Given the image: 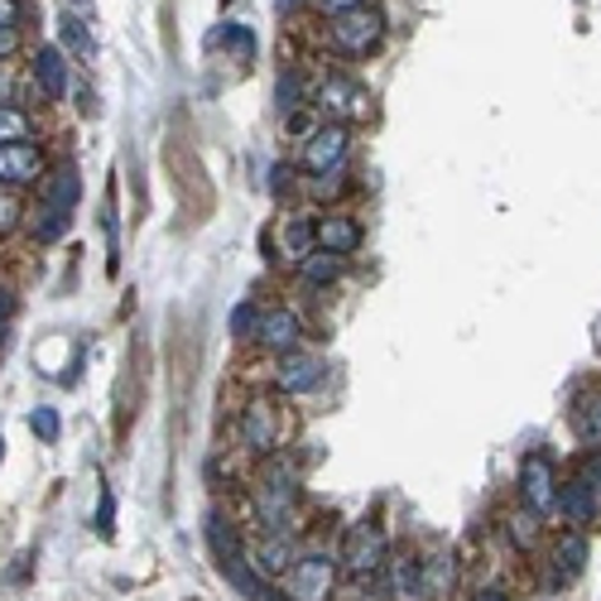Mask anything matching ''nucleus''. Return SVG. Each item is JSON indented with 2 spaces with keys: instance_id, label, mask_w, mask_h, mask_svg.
<instances>
[{
  "instance_id": "nucleus-1",
  "label": "nucleus",
  "mask_w": 601,
  "mask_h": 601,
  "mask_svg": "<svg viewBox=\"0 0 601 601\" xmlns=\"http://www.w3.org/2000/svg\"><path fill=\"white\" fill-rule=\"evenodd\" d=\"M251 510L266 534H294V510H299V472L294 462H266L256 491H251Z\"/></svg>"
},
{
  "instance_id": "nucleus-2",
  "label": "nucleus",
  "mask_w": 601,
  "mask_h": 601,
  "mask_svg": "<svg viewBox=\"0 0 601 601\" xmlns=\"http://www.w3.org/2000/svg\"><path fill=\"white\" fill-rule=\"evenodd\" d=\"M559 487H563V477H559V462H553L549 452H530V458L520 462L515 495L534 520H549L553 510H559Z\"/></svg>"
},
{
  "instance_id": "nucleus-3",
  "label": "nucleus",
  "mask_w": 601,
  "mask_h": 601,
  "mask_svg": "<svg viewBox=\"0 0 601 601\" xmlns=\"http://www.w3.org/2000/svg\"><path fill=\"white\" fill-rule=\"evenodd\" d=\"M385 559H390V544H385V530L380 524H351L347 539H342V553H337V563H342V573L347 578H375V573H385Z\"/></svg>"
},
{
  "instance_id": "nucleus-4",
  "label": "nucleus",
  "mask_w": 601,
  "mask_h": 601,
  "mask_svg": "<svg viewBox=\"0 0 601 601\" xmlns=\"http://www.w3.org/2000/svg\"><path fill=\"white\" fill-rule=\"evenodd\" d=\"M380 39H385V14H380L375 6H357V10H347L332 20V49L342 58L375 53Z\"/></svg>"
},
{
  "instance_id": "nucleus-5",
  "label": "nucleus",
  "mask_w": 601,
  "mask_h": 601,
  "mask_svg": "<svg viewBox=\"0 0 601 601\" xmlns=\"http://www.w3.org/2000/svg\"><path fill=\"white\" fill-rule=\"evenodd\" d=\"M313 107L328 116L332 126H351V121H365V116H371V92H365L357 78H347V72H332V78H322Z\"/></svg>"
},
{
  "instance_id": "nucleus-6",
  "label": "nucleus",
  "mask_w": 601,
  "mask_h": 601,
  "mask_svg": "<svg viewBox=\"0 0 601 601\" xmlns=\"http://www.w3.org/2000/svg\"><path fill=\"white\" fill-rule=\"evenodd\" d=\"M337 573H342V563H337L332 553L303 549L299 563L289 568V578H284V582H289V597H294V601H332Z\"/></svg>"
},
{
  "instance_id": "nucleus-7",
  "label": "nucleus",
  "mask_w": 601,
  "mask_h": 601,
  "mask_svg": "<svg viewBox=\"0 0 601 601\" xmlns=\"http://www.w3.org/2000/svg\"><path fill=\"white\" fill-rule=\"evenodd\" d=\"M280 438H284V419L270 400H251L237 414V443L251 452V458H270V452L280 448Z\"/></svg>"
},
{
  "instance_id": "nucleus-8",
  "label": "nucleus",
  "mask_w": 601,
  "mask_h": 601,
  "mask_svg": "<svg viewBox=\"0 0 601 601\" xmlns=\"http://www.w3.org/2000/svg\"><path fill=\"white\" fill-rule=\"evenodd\" d=\"M347 154H351V130L347 126L328 121L303 140V169L313 173V179H332V173L347 164Z\"/></svg>"
},
{
  "instance_id": "nucleus-9",
  "label": "nucleus",
  "mask_w": 601,
  "mask_h": 601,
  "mask_svg": "<svg viewBox=\"0 0 601 601\" xmlns=\"http://www.w3.org/2000/svg\"><path fill=\"white\" fill-rule=\"evenodd\" d=\"M322 380H328V365L313 351H284L280 361H274V390L289 394V400H303V394H313Z\"/></svg>"
},
{
  "instance_id": "nucleus-10",
  "label": "nucleus",
  "mask_w": 601,
  "mask_h": 601,
  "mask_svg": "<svg viewBox=\"0 0 601 601\" xmlns=\"http://www.w3.org/2000/svg\"><path fill=\"white\" fill-rule=\"evenodd\" d=\"M43 169H49V154L43 144L34 140H14V144H0V188H24V183H39Z\"/></svg>"
},
{
  "instance_id": "nucleus-11",
  "label": "nucleus",
  "mask_w": 601,
  "mask_h": 601,
  "mask_svg": "<svg viewBox=\"0 0 601 601\" xmlns=\"http://www.w3.org/2000/svg\"><path fill=\"white\" fill-rule=\"evenodd\" d=\"M568 530H582L588 534L592 524L601 520V491L588 487L582 477H563V487H559V510H553Z\"/></svg>"
},
{
  "instance_id": "nucleus-12",
  "label": "nucleus",
  "mask_w": 601,
  "mask_h": 601,
  "mask_svg": "<svg viewBox=\"0 0 601 601\" xmlns=\"http://www.w3.org/2000/svg\"><path fill=\"white\" fill-rule=\"evenodd\" d=\"M299 337H303V322L294 308L274 303V308H260V328H256V342L266 351H299Z\"/></svg>"
},
{
  "instance_id": "nucleus-13",
  "label": "nucleus",
  "mask_w": 601,
  "mask_h": 601,
  "mask_svg": "<svg viewBox=\"0 0 601 601\" xmlns=\"http://www.w3.org/2000/svg\"><path fill=\"white\" fill-rule=\"evenodd\" d=\"M246 559L260 578H289V568L299 563V549H294V534H260L251 549H246Z\"/></svg>"
},
{
  "instance_id": "nucleus-14",
  "label": "nucleus",
  "mask_w": 601,
  "mask_h": 601,
  "mask_svg": "<svg viewBox=\"0 0 601 601\" xmlns=\"http://www.w3.org/2000/svg\"><path fill=\"white\" fill-rule=\"evenodd\" d=\"M385 592L394 601H429V578H423L419 553H394V559H385Z\"/></svg>"
},
{
  "instance_id": "nucleus-15",
  "label": "nucleus",
  "mask_w": 601,
  "mask_h": 601,
  "mask_svg": "<svg viewBox=\"0 0 601 601\" xmlns=\"http://www.w3.org/2000/svg\"><path fill=\"white\" fill-rule=\"evenodd\" d=\"M313 246L318 251H328V256H351V251H361V222L357 217H347V212H332V217H322V222H313Z\"/></svg>"
},
{
  "instance_id": "nucleus-16",
  "label": "nucleus",
  "mask_w": 601,
  "mask_h": 601,
  "mask_svg": "<svg viewBox=\"0 0 601 601\" xmlns=\"http://www.w3.org/2000/svg\"><path fill=\"white\" fill-rule=\"evenodd\" d=\"M568 423H573V438H578L582 448H588V452H601V385L573 394Z\"/></svg>"
},
{
  "instance_id": "nucleus-17",
  "label": "nucleus",
  "mask_w": 601,
  "mask_h": 601,
  "mask_svg": "<svg viewBox=\"0 0 601 601\" xmlns=\"http://www.w3.org/2000/svg\"><path fill=\"white\" fill-rule=\"evenodd\" d=\"M588 553H592L588 534H582V530H563L559 539H553V559H549L553 582H573V578H582V568H588Z\"/></svg>"
},
{
  "instance_id": "nucleus-18",
  "label": "nucleus",
  "mask_w": 601,
  "mask_h": 601,
  "mask_svg": "<svg viewBox=\"0 0 601 601\" xmlns=\"http://www.w3.org/2000/svg\"><path fill=\"white\" fill-rule=\"evenodd\" d=\"M34 82H39V92L49 101H63V92H68V58H63L58 43H43V49L34 53Z\"/></svg>"
},
{
  "instance_id": "nucleus-19",
  "label": "nucleus",
  "mask_w": 601,
  "mask_h": 601,
  "mask_svg": "<svg viewBox=\"0 0 601 601\" xmlns=\"http://www.w3.org/2000/svg\"><path fill=\"white\" fill-rule=\"evenodd\" d=\"M208 553L217 559V568H231V563H241L246 559V544H241V534L231 530V520L227 515H208Z\"/></svg>"
},
{
  "instance_id": "nucleus-20",
  "label": "nucleus",
  "mask_w": 601,
  "mask_h": 601,
  "mask_svg": "<svg viewBox=\"0 0 601 601\" xmlns=\"http://www.w3.org/2000/svg\"><path fill=\"white\" fill-rule=\"evenodd\" d=\"M337 274H342V260L328 256V251H308V256L299 260V280H303V284H313V289L337 284Z\"/></svg>"
},
{
  "instance_id": "nucleus-21",
  "label": "nucleus",
  "mask_w": 601,
  "mask_h": 601,
  "mask_svg": "<svg viewBox=\"0 0 601 601\" xmlns=\"http://www.w3.org/2000/svg\"><path fill=\"white\" fill-rule=\"evenodd\" d=\"M14 140H29V116L10 101H0V144H14Z\"/></svg>"
},
{
  "instance_id": "nucleus-22",
  "label": "nucleus",
  "mask_w": 601,
  "mask_h": 601,
  "mask_svg": "<svg viewBox=\"0 0 601 601\" xmlns=\"http://www.w3.org/2000/svg\"><path fill=\"white\" fill-rule=\"evenodd\" d=\"M58 29H63V43H68L72 53H82V58H92V53H97V39L87 34V24H82V20L63 14V20H58Z\"/></svg>"
},
{
  "instance_id": "nucleus-23",
  "label": "nucleus",
  "mask_w": 601,
  "mask_h": 601,
  "mask_svg": "<svg viewBox=\"0 0 601 601\" xmlns=\"http://www.w3.org/2000/svg\"><path fill=\"white\" fill-rule=\"evenodd\" d=\"M63 231H68V212H63V208H43V212H39V227H34L39 241H58Z\"/></svg>"
},
{
  "instance_id": "nucleus-24",
  "label": "nucleus",
  "mask_w": 601,
  "mask_h": 601,
  "mask_svg": "<svg viewBox=\"0 0 601 601\" xmlns=\"http://www.w3.org/2000/svg\"><path fill=\"white\" fill-rule=\"evenodd\" d=\"M29 429H34L43 443H53V438H58V414H53V409H34V414H29Z\"/></svg>"
},
{
  "instance_id": "nucleus-25",
  "label": "nucleus",
  "mask_w": 601,
  "mask_h": 601,
  "mask_svg": "<svg viewBox=\"0 0 601 601\" xmlns=\"http://www.w3.org/2000/svg\"><path fill=\"white\" fill-rule=\"evenodd\" d=\"M20 198H14V193H0V237H6V231H14V227H20Z\"/></svg>"
},
{
  "instance_id": "nucleus-26",
  "label": "nucleus",
  "mask_w": 601,
  "mask_h": 601,
  "mask_svg": "<svg viewBox=\"0 0 601 601\" xmlns=\"http://www.w3.org/2000/svg\"><path fill=\"white\" fill-rule=\"evenodd\" d=\"M251 328H260V308H256V303H241L237 313H231V332H237V337H246Z\"/></svg>"
},
{
  "instance_id": "nucleus-27",
  "label": "nucleus",
  "mask_w": 601,
  "mask_h": 601,
  "mask_svg": "<svg viewBox=\"0 0 601 601\" xmlns=\"http://www.w3.org/2000/svg\"><path fill=\"white\" fill-rule=\"evenodd\" d=\"M111 524H116V501H111V491H101V501H97V530L111 539V534H116Z\"/></svg>"
},
{
  "instance_id": "nucleus-28",
  "label": "nucleus",
  "mask_w": 601,
  "mask_h": 601,
  "mask_svg": "<svg viewBox=\"0 0 601 601\" xmlns=\"http://www.w3.org/2000/svg\"><path fill=\"white\" fill-rule=\"evenodd\" d=\"M20 14H24L20 0H0V29H14L20 24Z\"/></svg>"
},
{
  "instance_id": "nucleus-29",
  "label": "nucleus",
  "mask_w": 601,
  "mask_h": 601,
  "mask_svg": "<svg viewBox=\"0 0 601 601\" xmlns=\"http://www.w3.org/2000/svg\"><path fill=\"white\" fill-rule=\"evenodd\" d=\"M318 6H322V10H328V14H332V20H337V14L357 10V6H365V0H318Z\"/></svg>"
},
{
  "instance_id": "nucleus-30",
  "label": "nucleus",
  "mask_w": 601,
  "mask_h": 601,
  "mask_svg": "<svg viewBox=\"0 0 601 601\" xmlns=\"http://www.w3.org/2000/svg\"><path fill=\"white\" fill-rule=\"evenodd\" d=\"M20 49V29H0V58H10Z\"/></svg>"
},
{
  "instance_id": "nucleus-31",
  "label": "nucleus",
  "mask_w": 601,
  "mask_h": 601,
  "mask_svg": "<svg viewBox=\"0 0 601 601\" xmlns=\"http://www.w3.org/2000/svg\"><path fill=\"white\" fill-rule=\"evenodd\" d=\"M10 313H14V299L0 289V337H6V322H10Z\"/></svg>"
},
{
  "instance_id": "nucleus-32",
  "label": "nucleus",
  "mask_w": 601,
  "mask_h": 601,
  "mask_svg": "<svg viewBox=\"0 0 601 601\" xmlns=\"http://www.w3.org/2000/svg\"><path fill=\"white\" fill-rule=\"evenodd\" d=\"M472 601H510V592H505V588H481Z\"/></svg>"
},
{
  "instance_id": "nucleus-33",
  "label": "nucleus",
  "mask_w": 601,
  "mask_h": 601,
  "mask_svg": "<svg viewBox=\"0 0 601 601\" xmlns=\"http://www.w3.org/2000/svg\"><path fill=\"white\" fill-rule=\"evenodd\" d=\"M303 6V0H274V10H280V14H289V10H299Z\"/></svg>"
},
{
  "instance_id": "nucleus-34",
  "label": "nucleus",
  "mask_w": 601,
  "mask_h": 601,
  "mask_svg": "<svg viewBox=\"0 0 601 601\" xmlns=\"http://www.w3.org/2000/svg\"><path fill=\"white\" fill-rule=\"evenodd\" d=\"M72 6H82V10H87V0H72Z\"/></svg>"
}]
</instances>
